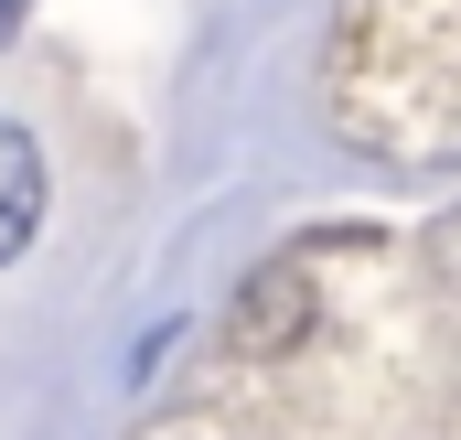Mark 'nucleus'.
Here are the masks:
<instances>
[{
  "mask_svg": "<svg viewBox=\"0 0 461 440\" xmlns=\"http://www.w3.org/2000/svg\"><path fill=\"white\" fill-rule=\"evenodd\" d=\"M236 354H290L301 333H312V280L301 269H258L247 290H236Z\"/></svg>",
  "mask_w": 461,
  "mask_h": 440,
  "instance_id": "f257e3e1",
  "label": "nucleus"
},
{
  "mask_svg": "<svg viewBox=\"0 0 461 440\" xmlns=\"http://www.w3.org/2000/svg\"><path fill=\"white\" fill-rule=\"evenodd\" d=\"M32 225H43V151L0 118V269L32 247Z\"/></svg>",
  "mask_w": 461,
  "mask_h": 440,
  "instance_id": "f03ea898",
  "label": "nucleus"
},
{
  "mask_svg": "<svg viewBox=\"0 0 461 440\" xmlns=\"http://www.w3.org/2000/svg\"><path fill=\"white\" fill-rule=\"evenodd\" d=\"M11 11H22V0H0V43H11Z\"/></svg>",
  "mask_w": 461,
  "mask_h": 440,
  "instance_id": "7ed1b4c3",
  "label": "nucleus"
}]
</instances>
